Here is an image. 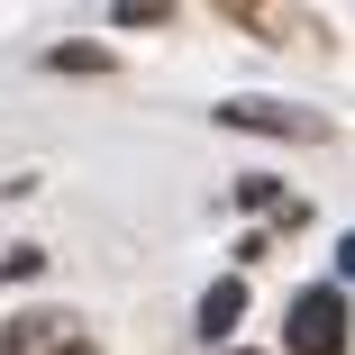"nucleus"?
Masks as SVG:
<instances>
[{"label":"nucleus","mask_w":355,"mask_h":355,"mask_svg":"<svg viewBox=\"0 0 355 355\" xmlns=\"http://www.w3.org/2000/svg\"><path fill=\"white\" fill-rule=\"evenodd\" d=\"M282 346L292 355H346V282H310L282 319Z\"/></svg>","instance_id":"1"},{"label":"nucleus","mask_w":355,"mask_h":355,"mask_svg":"<svg viewBox=\"0 0 355 355\" xmlns=\"http://www.w3.org/2000/svg\"><path fill=\"white\" fill-rule=\"evenodd\" d=\"M246 319V282L228 273V282H209V292H200V337H228Z\"/></svg>","instance_id":"2"}]
</instances>
